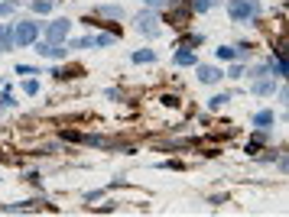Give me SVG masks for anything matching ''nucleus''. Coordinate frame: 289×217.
<instances>
[{
  "label": "nucleus",
  "instance_id": "nucleus-1",
  "mask_svg": "<svg viewBox=\"0 0 289 217\" xmlns=\"http://www.w3.org/2000/svg\"><path fill=\"white\" fill-rule=\"evenodd\" d=\"M228 13H231V20H237V23L257 20L260 16V4L257 0H228Z\"/></svg>",
  "mask_w": 289,
  "mask_h": 217
},
{
  "label": "nucleus",
  "instance_id": "nucleus-2",
  "mask_svg": "<svg viewBox=\"0 0 289 217\" xmlns=\"http://www.w3.org/2000/svg\"><path fill=\"white\" fill-rule=\"evenodd\" d=\"M39 36V23H17L10 26V42L13 46H33Z\"/></svg>",
  "mask_w": 289,
  "mask_h": 217
},
{
  "label": "nucleus",
  "instance_id": "nucleus-3",
  "mask_svg": "<svg viewBox=\"0 0 289 217\" xmlns=\"http://www.w3.org/2000/svg\"><path fill=\"white\" fill-rule=\"evenodd\" d=\"M68 30H72L68 20H56V23H49V32H46V36H49L52 46H59V42H65V39H68Z\"/></svg>",
  "mask_w": 289,
  "mask_h": 217
},
{
  "label": "nucleus",
  "instance_id": "nucleus-4",
  "mask_svg": "<svg viewBox=\"0 0 289 217\" xmlns=\"http://www.w3.org/2000/svg\"><path fill=\"white\" fill-rule=\"evenodd\" d=\"M189 16H192V6H179V10L173 6V10L166 13V23H169V26H176V30H182V26L189 23Z\"/></svg>",
  "mask_w": 289,
  "mask_h": 217
},
{
  "label": "nucleus",
  "instance_id": "nucleus-5",
  "mask_svg": "<svg viewBox=\"0 0 289 217\" xmlns=\"http://www.w3.org/2000/svg\"><path fill=\"white\" fill-rule=\"evenodd\" d=\"M136 30L140 32H147V36H156V32H160V26H156V16L153 13H140V16H136Z\"/></svg>",
  "mask_w": 289,
  "mask_h": 217
},
{
  "label": "nucleus",
  "instance_id": "nucleus-6",
  "mask_svg": "<svg viewBox=\"0 0 289 217\" xmlns=\"http://www.w3.org/2000/svg\"><path fill=\"white\" fill-rule=\"evenodd\" d=\"M52 74H56L59 81H75V78L85 74V68H81V65H65V68H59V72H52Z\"/></svg>",
  "mask_w": 289,
  "mask_h": 217
},
{
  "label": "nucleus",
  "instance_id": "nucleus-7",
  "mask_svg": "<svg viewBox=\"0 0 289 217\" xmlns=\"http://www.w3.org/2000/svg\"><path fill=\"white\" fill-rule=\"evenodd\" d=\"M94 13H98V16H104V20H123V10H120L117 4H104V6H98Z\"/></svg>",
  "mask_w": 289,
  "mask_h": 217
},
{
  "label": "nucleus",
  "instance_id": "nucleus-8",
  "mask_svg": "<svg viewBox=\"0 0 289 217\" xmlns=\"http://www.w3.org/2000/svg\"><path fill=\"white\" fill-rule=\"evenodd\" d=\"M218 78H221V72H218L215 65H202V68H198V81H205V84H215Z\"/></svg>",
  "mask_w": 289,
  "mask_h": 217
},
{
  "label": "nucleus",
  "instance_id": "nucleus-9",
  "mask_svg": "<svg viewBox=\"0 0 289 217\" xmlns=\"http://www.w3.org/2000/svg\"><path fill=\"white\" fill-rule=\"evenodd\" d=\"M114 32H101V36H94L91 39V46H98V49H104V46H114Z\"/></svg>",
  "mask_w": 289,
  "mask_h": 217
},
{
  "label": "nucleus",
  "instance_id": "nucleus-10",
  "mask_svg": "<svg viewBox=\"0 0 289 217\" xmlns=\"http://www.w3.org/2000/svg\"><path fill=\"white\" fill-rule=\"evenodd\" d=\"M253 124H257V126H270L273 124V110H260L257 117H253Z\"/></svg>",
  "mask_w": 289,
  "mask_h": 217
},
{
  "label": "nucleus",
  "instance_id": "nucleus-11",
  "mask_svg": "<svg viewBox=\"0 0 289 217\" xmlns=\"http://www.w3.org/2000/svg\"><path fill=\"white\" fill-rule=\"evenodd\" d=\"M176 65H195V56H192V52H176Z\"/></svg>",
  "mask_w": 289,
  "mask_h": 217
},
{
  "label": "nucleus",
  "instance_id": "nucleus-12",
  "mask_svg": "<svg viewBox=\"0 0 289 217\" xmlns=\"http://www.w3.org/2000/svg\"><path fill=\"white\" fill-rule=\"evenodd\" d=\"M10 26H4V23H0V49H10Z\"/></svg>",
  "mask_w": 289,
  "mask_h": 217
},
{
  "label": "nucleus",
  "instance_id": "nucleus-13",
  "mask_svg": "<svg viewBox=\"0 0 289 217\" xmlns=\"http://www.w3.org/2000/svg\"><path fill=\"white\" fill-rule=\"evenodd\" d=\"M215 6V0H192V10L195 13H205V10H211Z\"/></svg>",
  "mask_w": 289,
  "mask_h": 217
},
{
  "label": "nucleus",
  "instance_id": "nucleus-14",
  "mask_svg": "<svg viewBox=\"0 0 289 217\" xmlns=\"http://www.w3.org/2000/svg\"><path fill=\"white\" fill-rule=\"evenodd\" d=\"M153 58H156V56H153L150 49H140V52H133V62H136V65H140V62H153Z\"/></svg>",
  "mask_w": 289,
  "mask_h": 217
},
{
  "label": "nucleus",
  "instance_id": "nucleus-15",
  "mask_svg": "<svg viewBox=\"0 0 289 217\" xmlns=\"http://www.w3.org/2000/svg\"><path fill=\"white\" fill-rule=\"evenodd\" d=\"M224 100H231V94H224V91H221V94H215V98L208 100V107H211V110H218V107H221Z\"/></svg>",
  "mask_w": 289,
  "mask_h": 217
},
{
  "label": "nucleus",
  "instance_id": "nucleus-16",
  "mask_svg": "<svg viewBox=\"0 0 289 217\" xmlns=\"http://www.w3.org/2000/svg\"><path fill=\"white\" fill-rule=\"evenodd\" d=\"M192 46H202V36H185L182 42H179V49H192Z\"/></svg>",
  "mask_w": 289,
  "mask_h": 217
},
{
  "label": "nucleus",
  "instance_id": "nucleus-17",
  "mask_svg": "<svg viewBox=\"0 0 289 217\" xmlns=\"http://www.w3.org/2000/svg\"><path fill=\"white\" fill-rule=\"evenodd\" d=\"M253 91H257V94H273V81H257Z\"/></svg>",
  "mask_w": 289,
  "mask_h": 217
},
{
  "label": "nucleus",
  "instance_id": "nucleus-18",
  "mask_svg": "<svg viewBox=\"0 0 289 217\" xmlns=\"http://www.w3.org/2000/svg\"><path fill=\"white\" fill-rule=\"evenodd\" d=\"M218 52V58H237V52L231 49V46H221V49H215Z\"/></svg>",
  "mask_w": 289,
  "mask_h": 217
},
{
  "label": "nucleus",
  "instance_id": "nucleus-19",
  "mask_svg": "<svg viewBox=\"0 0 289 217\" xmlns=\"http://www.w3.org/2000/svg\"><path fill=\"white\" fill-rule=\"evenodd\" d=\"M49 0H33V10H36V13H49Z\"/></svg>",
  "mask_w": 289,
  "mask_h": 217
},
{
  "label": "nucleus",
  "instance_id": "nucleus-20",
  "mask_svg": "<svg viewBox=\"0 0 289 217\" xmlns=\"http://www.w3.org/2000/svg\"><path fill=\"white\" fill-rule=\"evenodd\" d=\"M260 146H263V136H253V140H250V143H247V152H257V149H260Z\"/></svg>",
  "mask_w": 289,
  "mask_h": 217
},
{
  "label": "nucleus",
  "instance_id": "nucleus-21",
  "mask_svg": "<svg viewBox=\"0 0 289 217\" xmlns=\"http://www.w3.org/2000/svg\"><path fill=\"white\" fill-rule=\"evenodd\" d=\"M23 91H26V94H36V91H39V84H36V81H33V78H30V81H26V84H23Z\"/></svg>",
  "mask_w": 289,
  "mask_h": 217
},
{
  "label": "nucleus",
  "instance_id": "nucleus-22",
  "mask_svg": "<svg viewBox=\"0 0 289 217\" xmlns=\"http://www.w3.org/2000/svg\"><path fill=\"white\" fill-rule=\"evenodd\" d=\"M17 74H39V72L30 68V65H17Z\"/></svg>",
  "mask_w": 289,
  "mask_h": 217
},
{
  "label": "nucleus",
  "instance_id": "nucleus-23",
  "mask_svg": "<svg viewBox=\"0 0 289 217\" xmlns=\"http://www.w3.org/2000/svg\"><path fill=\"white\" fill-rule=\"evenodd\" d=\"M49 56H52V58H65V49H59V46H52V49H49Z\"/></svg>",
  "mask_w": 289,
  "mask_h": 217
},
{
  "label": "nucleus",
  "instance_id": "nucleus-24",
  "mask_svg": "<svg viewBox=\"0 0 289 217\" xmlns=\"http://www.w3.org/2000/svg\"><path fill=\"white\" fill-rule=\"evenodd\" d=\"M163 104H166V107H176L179 98H176V94H166V98H163Z\"/></svg>",
  "mask_w": 289,
  "mask_h": 217
},
{
  "label": "nucleus",
  "instance_id": "nucleus-25",
  "mask_svg": "<svg viewBox=\"0 0 289 217\" xmlns=\"http://www.w3.org/2000/svg\"><path fill=\"white\" fill-rule=\"evenodd\" d=\"M0 104H4V107H10V104H13V94H10V91H4V98H0Z\"/></svg>",
  "mask_w": 289,
  "mask_h": 217
},
{
  "label": "nucleus",
  "instance_id": "nucleus-26",
  "mask_svg": "<svg viewBox=\"0 0 289 217\" xmlns=\"http://www.w3.org/2000/svg\"><path fill=\"white\" fill-rule=\"evenodd\" d=\"M276 74H286V58H276Z\"/></svg>",
  "mask_w": 289,
  "mask_h": 217
},
{
  "label": "nucleus",
  "instance_id": "nucleus-27",
  "mask_svg": "<svg viewBox=\"0 0 289 217\" xmlns=\"http://www.w3.org/2000/svg\"><path fill=\"white\" fill-rule=\"evenodd\" d=\"M7 13H13V4H0V16H7Z\"/></svg>",
  "mask_w": 289,
  "mask_h": 217
}]
</instances>
